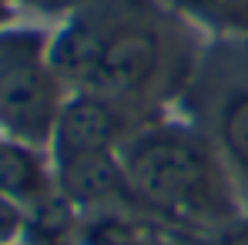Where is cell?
Listing matches in <instances>:
<instances>
[{
	"mask_svg": "<svg viewBox=\"0 0 248 245\" xmlns=\"http://www.w3.org/2000/svg\"><path fill=\"white\" fill-rule=\"evenodd\" d=\"M221 145L232 162L248 171V91L232 98L221 111Z\"/></svg>",
	"mask_w": 248,
	"mask_h": 245,
	"instance_id": "8",
	"label": "cell"
},
{
	"mask_svg": "<svg viewBox=\"0 0 248 245\" xmlns=\"http://www.w3.org/2000/svg\"><path fill=\"white\" fill-rule=\"evenodd\" d=\"M31 3H37L44 10H64V7H78L81 0H31Z\"/></svg>",
	"mask_w": 248,
	"mask_h": 245,
	"instance_id": "11",
	"label": "cell"
},
{
	"mask_svg": "<svg viewBox=\"0 0 248 245\" xmlns=\"http://www.w3.org/2000/svg\"><path fill=\"white\" fill-rule=\"evenodd\" d=\"M7 14H10V0H0V20H7Z\"/></svg>",
	"mask_w": 248,
	"mask_h": 245,
	"instance_id": "13",
	"label": "cell"
},
{
	"mask_svg": "<svg viewBox=\"0 0 248 245\" xmlns=\"http://www.w3.org/2000/svg\"><path fill=\"white\" fill-rule=\"evenodd\" d=\"M151 229L134 222L124 208L87 212L78 225V245H148Z\"/></svg>",
	"mask_w": 248,
	"mask_h": 245,
	"instance_id": "7",
	"label": "cell"
},
{
	"mask_svg": "<svg viewBox=\"0 0 248 245\" xmlns=\"http://www.w3.org/2000/svg\"><path fill=\"white\" fill-rule=\"evenodd\" d=\"M104 37H108V27H101L94 17L67 20L57 31V37L47 44V61L54 67L57 81L74 84L78 91H84L97 67L101 50H104Z\"/></svg>",
	"mask_w": 248,
	"mask_h": 245,
	"instance_id": "5",
	"label": "cell"
},
{
	"mask_svg": "<svg viewBox=\"0 0 248 245\" xmlns=\"http://www.w3.org/2000/svg\"><path fill=\"white\" fill-rule=\"evenodd\" d=\"M215 245H248V225H242V229H232V232H218Z\"/></svg>",
	"mask_w": 248,
	"mask_h": 245,
	"instance_id": "10",
	"label": "cell"
},
{
	"mask_svg": "<svg viewBox=\"0 0 248 245\" xmlns=\"http://www.w3.org/2000/svg\"><path fill=\"white\" fill-rule=\"evenodd\" d=\"M124 138H127L124 104L91 94V91H78L57 111L54 134H50V155H54V164L78 162L87 155L118 151Z\"/></svg>",
	"mask_w": 248,
	"mask_h": 245,
	"instance_id": "4",
	"label": "cell"
},
{
	"mask_svg": "<svg viewBox=\"0 0 248 245\" xmlns=\"http://www.w3.org/2000/svg\"><path fill=\"white\" fill-rule=\"evenodd\" d=\"M0 195H10L20 205L47 202V175H44L37 155L20 141L0 138Z\"/></svg>",
	"mask_w": 248,
	"mask_h": 245,
	"instance_id": "6",
	"label": "cell"
},
{
	"mask_svg": "<svg viewBox=\"0 0 248 245\" xmlns=\"http://www.w3.org/2000/svg\"><path fill=\"white\" fill-rule=\"evenodd\" d=\"M24 229H27L24 205L14 202L10 195H0V245H10Z\"/></svg>",
	"mask_w": 248,
	"mask_h": 245,
	"instance_id": "9",
	"label": "cell"
},
{
	"mask_svg": "<svg viewBox=\"0 0 248 245\" xmlns=\"http://www.w3.org/2000/svg\"><path fill=\"white\" fill-rule=\"evenodd\" d=\"M138 208L181 225L221 229L235 215L232 188L205 141L178 124L134 131L118 148Z\"/></svg>",
	"mask_w": 248,
	"mask_h": 245,
	"instance_id": "1",
	"label": "cell"
},
{
	"mask_svg": "<svg viewBox=\"0 0 248 245\" xmlns=\"http://www.w3.org/2000/svg\"><path fill=\"white\" fill-rule=\"evenodd\" d=\"M161 71V37L148 24H118L108 27L104 50L84 91L111 98L118 104L138 101Z\"/></svg>",
	"mask_w": 248,
	"mask_h": 245,
	"instance_id": "3",
	"label": "cell"
},
{
	"mask_svg": "<svg viewBox=\"0 0 248 245\" xmlns=\"http://www.w3.org/2000/svg\"><path fill=\"white\" fill-rule=\"evenodd\" d=\"M61 104V81L41 34H0V131L27 148L50 145Z\"/></svg>",
	"mask_w": 248,
	"mask_h": 245,
	"instance_id": "2",
	"label": "cell"
},
{
	"mask_svg": "<svg viewBox=\"0 0 248 245\" xmlns=\"http://www.w3.org/2000/svg\"><path fill=\"white\" fill-rule=\"evenodd\" d=\"M148 245H188V242H181V239H174V235H165V232H151Z\"/></svg>",
	"mask_w": 248,
	"mask_h": 245,
	"instance_id": "12",
	"label": "cell"
}]
</instances>
